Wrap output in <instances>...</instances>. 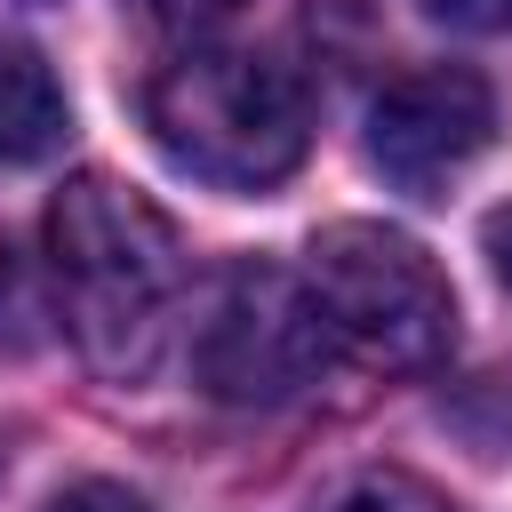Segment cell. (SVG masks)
Masks as SVG:
<instances>
[{
  "instance_id": "cell-1",
  "label": "cell",
  "mask_w": 512,
  "mask_h": 512,
  "mask_svg": "<svg viewBox=\"0 0 512 512\" xmlns=\"http://www.w3.org/2000/svg\"><path fill=\"white\" fill-rule=\"evenodd\" d=\"M48 304L96 376H152L184 312V240L120 176H72L48 200Z\"/></svg>"
},
{
  "instance_id": "cell-2",
  "label": "cell",
  "mask_w": 512,
  "mask_h": 512,
  "mask_svg": "<svg viewBox=\"0 0 512 512\" xmlns=\"http://www.w3.org/2000/svg\"><path fill=\"white\" fill-rule=\"evenodd\" d=\"M144 128L184 176L216 192H264L296 176L312 144V104L280 56L192 40L144 80Z\"/></svg>"
},
{
  "instance_id": "cell-3",
  "label": "cell",
  "mask_w": 512,
  "mask_h": 512,
  "mask_svg": "<svg viewBox=\"0 0 512 512\" xmlns=\"http://www.w3.org/2000/svg\"><path fill=\"white\" fill-rule=\"evenodd\" d=\"M304 288L336 360L368 376H424L456 344V288L448 272L392 224H328L304 248Z\"/></svg>"
},
{
  "instance_id": "cell-4",
  "label": "cell",
  "mask_w": 512,
  "mask_h": 512,
  "mask_svg": "<svg viewBox=\"0 0 512 512\" xmlns=\"http://www.w3.org/2000/svg\"><path fill=\"white\" fill-rule=\"evenodd\" d=\"M328 360L336 344L320 328L304 272L272 256H240L192 328V376L224 408H288L328 376Z\"/></svg>"
},
{
  "instance_id": "cell-5",
  "label": "cell",
  "mask_w": 512,
  "mask_h": 512,
  "mask_svg": "<svg viewBox=\"0 0 512 512\" xmlns=\"http://www.w3.org/2000/svg\"><path fill=\"white\" fill-rule=\"evenodd\" d=\"M496 144V88L472 64H416L368 104V168L416 200H440Z\"/></svg>"
},
{
  "instance_id": "cell-6",
  "label": "cell",
  "mask_w": 512,
  "mask_h": 512,
  "mask_svg": "<svg viewBox=\"0 0 512 512\" xmlns=\"http://www.w3.org/2000/svg\"><path fill=\"white\" fill-rule=\"evenodd\" d=\"M64 136H72V104L48 56L0 32V168H40L64 152Z\"/></svg>"
},
{
  "instance_id": "cell-7",
  "label": "cell",
  "mask_w": 512,
  "mask_h": 512,
  "mask_svg": "<svg viewBox=\"0 0 512 512\" xmlns=\"http://www.w3.org/2000/svg\"><path fill=\"white\" fill-rule=\"evenodd\" d=\"M48 328H56L48 264H32L16 240H0V352H32Z\"/></svg>"
},
{
  "instance_id": "cell-8",
  "label": "cell",
  "mask_w": 512,
  "mask_h": 512,
  "mask_svg": "<svg viewBox=\"0 0 512 512\" xmlns=\"http://www.w3.org/2000/svg\"><path fill=\"white\" fill-rule=\"evenodd\" d=\"M312 512H464V504H456V496H440L432 480L400 472V464H368V472L336 480Z\"/></svg>"
},
{
  "instance_id": "cell-9",
  "label": "cell",
  "mask_w": 512,
  "mask_h": 512,
  "mask_svg": "<svg viewBox=\"0 0 512 512\" xmlns=\"http://www.w3.org/2000/svg\"><path fill=\"white\" fill-rule=\"evenodd\" d=\"M152 32H176V40H208L216 24H232L248 0H128Z\"/></svg>"
},
{
  "instance_id": "cell-10",
  "label": "cell",
  "mask_w": 512,
  "mask_h": 512,
  "mask_svg": "<svg viewBox=\"0 0 512 512\" xmlns=\"http://www.w3.org/2000/svg\"><path fill=\"white\" fill-rule=\"evenodd\" d=\"M448 32H512V0H416Z\"/></svg>"
},
{
  "instance_id": "cell-11",
  "label": "cell",
  "mask_w": 512,
  "mask_h": 512,
  "mask_svg": "<svg viewBox=\"0 0 512 512\" xmlns=\"http://www.w3.org/2000/svg\"><path fill=\"white\" fill-rule=\"evenodd\" d=\"M40 512H152L136 488H120V480H80V488H64V496H48Z\"/></svg>"
},
{
  "instance_id": "cell-12",
  "label": "cell",
  "mask_w": 512,
  "mask_h": 512,
  "mask_svg": "<svg viewBox=\"0 0 512 512\" xmlns=\"http://www.w3.org/2000/svg\"><path fill=\"white\" fill-rule=\"evenodd\" d=\"M480 248H488V272H496V280L512 288V200H504V208H496V216L480 224Z\"/></svg>"
}]
</instances>
